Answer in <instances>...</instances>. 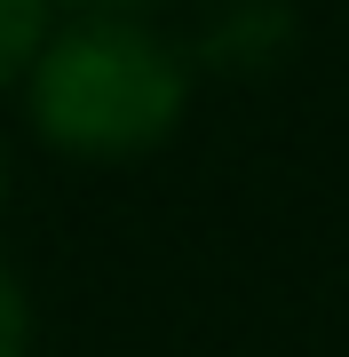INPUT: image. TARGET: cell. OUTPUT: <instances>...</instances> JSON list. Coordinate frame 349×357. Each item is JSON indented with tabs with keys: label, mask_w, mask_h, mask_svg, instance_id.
I'll use <instances>...</instances> for the list:
<instances>
[{
	"label": "cell",
	"mask_w": 349,
	"mask_h": 357,
	"mask_svg": "<svg viewBox=\"0 0 349 357\" xmlns=\"http://www.w3.org/2000/svg\"><path fill=\"white\" fill-rule=\"evenodd\" d=\"M24 128L79 167H127L175 143L191 112V56L151 16H88L56 24L24 72Z\"/></svg>",
	"instance_id": "6da1fadb"
},
{
	"label": "cell",
	"mask_w": 349,
	"mask_h": 357,
	"mask_svg": "<svg viewBox=\"0 0 349 357\" xmlns=\"http://www.w3.org/2000/svg\"><path fill=\"white\" fill-rule=\"evenodd\" d=\"M294 48V0H222L199 32V64L215 72H270Z\"/></svg>",
	"instance_id": "7a4b0ae2"
},
{
	"label": "cell",
	"mask_w": 349,
	"mask_h": 357,
	"mask_svg": "<svg viewBox=\"0 0 349 357\" xmlns=\"http://www.w3.org/2000/svg\"><path fill=\"white\" fill-rule=\"evenodd\" d=\"M48 40H56V0H0V88H24Z\"/></svg>",
	"instance_id": "3957f363"
},
{
	"label": "cell",
	"mask_w": 349,
	"mask_h": 357,
	"mask_svg": "<svg viewBox=\"0 0 349 357\" xmlns=\"http://www.w3.org/2000/svg\"><path fill=\"white\" fill-rule=\"evenodd\" d=\"M0 357H32V294L0 255Z\"/></svg>",
	"instance_id": "277c9868"
},
{
	"label": "cell",
	"mask_w": 349,
	"mask_h": 357,
	"mask_svg": "<svg viewBox=\"0 0 349 357\" xmlns=\"http://www.w3.org/2000/svg\"><path fill=\"white\" fill-rule=\"evenodd\" d=\"M88 16H143V8H159V0H79Z\"/></svg>",
	"instance_id": "5b68a950"
},
{
	"label": "cell",
	"mask_w": 349,
	"mask_h": 357,
	"mask_svg": "<svg viewBox=\"0 0 349 357\" xmlns=\"http://www.w3.org/2000/svg\"><path fill=\"white\" fill-rule=\"evenodd\" d=\"M0 206H8V151H0Z\"/></svg>",
	"instance_id": "8992f818"
}]
</instances>
